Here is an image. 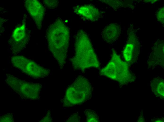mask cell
<instances>
[{
	"label": "cell",
	"instance_id": "1",
	"mask_svg": "<svg viewBox=\"0 0 164 122\" xmlns=\"http://www.w3.org/2000/svg\"><path fill=\"white\" fill-rule=\"evenodd\" d=\"M45 36L48 49L62 69L66 63L70 37L69 29L58 18L49 26Z\"/></svg>",
	"mask_w": 164,
	"mask_h": 122
},
{
	"label": "cell",
	"instance_id": "2",
	"mask_svg": "<svg viewBox=\"0 0 164 122\" xmlns=\"http://www.w3.org/2000/svg\"><path fill=\"white\" fill-rule=\"evenodd\" d=\"M75 53L70 59L74 71L82 72L91 68L99 69L100 64L90 40L82 30L77 32L75 37Z\"/></svg>",
	"mask_w": 164,
	"mask_h": 122
},
{
	"label": "cell",
	"instance_id": "3",
	"mask_svg": "<svg viewBox=\"0 0 164 122\" xmlns=\"http://www.w3.org/2000/svg\"><path fill=\"white\" fill-rule=\"evenodd\" d=\"M93 88L87 78L78 76L66 89L62 100L65 108L81 104L91 97Z\"/></svg>",
	"mask_w": 164,
	"mask_h": 122
},
{
	"label": "cell",
	"instance_id": "4",
	"mask_svg": "<svg viewBox=\"0 0 164 122\" xmlns=\"http://www.w3.org/2000/svg\"><path fill=\"white\" fill-rule=\"evenodd\" d=\"M111 59L107 65L100 69L99 74L115 80L121 85L134 80L135 76L129 70V64L123 61L113 49Z\"/></svg>",
	"mask_w": 164,
	"mask_h": 122
},
{
	"label": "cell",
	"instance_id": "5",
	"mask_svg": "<svg viewBox=\"0 0 164 122\" xmlns=\"http://www.w3.org/2000/svg\"><path fill=\"white\" fill-rule=\"evenodd\" d=\"M6 81L13 90L23 99L34 100L39 99L42 85L40 84L29 82L6 74Z\"/></svg>",
	"mask_w": 164,
	"mask_h": 122
},
{
	"label": "cell",
	"instance_id": "6",
	"mask_svg": "<svg viewBox=\"0 0 164 122\" xmlns=\"http://www.w3.org/2000/svg\"><path fill=\"white\" fill-rule=\"evenodd\" d=\"M11 62L13 67L33 78H44L50 73L49 69L23 56H12Z\"/></svg>",
	"mask_w": 164,
	"mask_h": 122
},
{
	"label": "cell",
	"instance_id": "7",
	"mask_svg": "<svg viewBox=\"0 0 164 122\" xmlns=\"http://www.w3.org/2000/svg\"><path fill=\"white\" fill-rule=\"evenodd\" d=\"M15 27L9 40L10 49L12 53L16 55L26 47L29 40L30 31L26 27V19Z\"/></svg>",
	"mask_w": 164,
	"mask_h": 122
},
{
	"label": "cell",
	"instance_id": "8",
	"mask_svg": "<svg viewBox=\"0 0 164 122\" xmlns=\"http://www.w3.org/2000/svg\"><path fill=\"white\" fill-rule=\"evenodd\" d=\"M133 31L129 33L127 42L123 51L124 59L129 64L136 62L140 54L139 42L136 34Z\"/></svg>",
	"mask_w": 164,
	"mask_h": 122
},
{
	"label": "cell",
	"instance_id": "9",
	"mask_svg": "<svg viewBox=\"0 0 164 122\" xmlns=\"http://www.w3.org/2000/svg\"><path fill=\"white\" fill-rule=\"evenodd\" d=\"M25 7L39 29H40L45 14L42 5L37 0H25Z\"/></svg>",
	"mask_w": 164,
	"mask_h": 122
},
{
	"label": "cell",
	"instance_id": "10",
	"mask_svg": "<svg viewBox=\"0 0 164 122\" xmlns=\"http://www.w3.org/2000/svg\"><path fill=\"white\" fill-rule=\"evenodd\" d=\"M164 41L158 40L153 44L147 62L148 67L153 69L157 66L164 67Z\"/></svg>",
	"mask_w": 164,
	"mask_h": 122
},
{
	"label": "cell",
	"instance_id": "11",
	"mask_svg": "<svg viewBox=\"0 0 164 122\" xmlns=\"http://www.w3.org/2000/svg\"><path fill=\"white\" fill-rule=\"evenodd\" d=\"M74 11L79 15L92 22L98 21L103 16L101 11L94 6L91 4L77 6Z\"/></svg>",
	"mask_w": 164,
	"mask_h": 122
},
{
	"label": "cell",
	"instance_id": "12",
	"mask_svg": "<svg viewBox=\"0 0 164 122\" xmlns=\"http://www.w3.org/2000/svg\"><path fill=\"white\" fill-rule=\"evenodd\" d=\"M121 31V28L119 24L112 23L106 26L102 30L101 35L106 42L111 44L118 39Z\"/></svg>",
	"mask_w": 164,
	"mask_h": 122
},
{
	"label": "cell",
	"instance_id": "13",
	"mask_svg": "<svg viewBox=\"0 0 164 122\" xmlns=\"http://www.w3.org/2000/svg\"><path fill=\"white\" fill-rule=\"evenodd\" d=\"M86 116V122H99V118L98 115L93 110L87 109L84 111Z\"/></svg>",
	"mask_w": 164,
	"mask_h": 122
},
{
	"label": "cell",
	"instance_id": "14",
	"mask_svg": "<svg viewBox=\"0 0 164 122\" xmlns=\"http://www.w3.org/2000/svg\"><path fill=\"white\" fill-rule=\"evenodd\" d=\"M101 1L108 4L113 9H116L123 6L124 5L123 1L121 0H100Z\"/></svg>",
	"mask_w": 164,
	"mask_h": 122
},
{
	"label": "cell",
	"instance_id": "15",
	"mask_svg": "<svg viewBox=\"0 0 164 122\" xmlns=\"http://www.w3.org/2000/svg\"><path fill=\"white\" fill-rule=\"evenodd\" d=\"M43 3L46 7L50 9H54L58 5V1L57 0H44Z\"/></svg>",
	"mask_w": 164,
	"mask_h": 122
},
{
	"label": "cell",
	"instance_id": "16",
	"mask_svg": "<svg viewBox=\"0 0 164 122\" xmlns=\"http://www.w3.org/2000/svg\"><path fill=\"white\" fill-rule=\"evenodd\" d=\"M0 122H15L12 113H8L0 117Z\"/></svg>",
	"mask_w": 164,
	"mask_h": 122
},
{
	"label": "cell",
	"instance_id": "17",
	"mask_svg": "<svg viewBox=\"0 0 164 122\" xmlns=\"http://www.w3.org/2000/svg\"><path fill=\"white\" fill-rule=\"evenodd\" d=\"M81 119V116L79 114L78 112L73 114L67 119L66 122H80Z\"/></svg>",
	"mask_w": 164,
	"mask_h": 122
},
{
	"label": "cell",
	"instance_id": "18",
	"mask_svg": "<svg viewBox=\"0 0 164 122\" xmlns=\"http://www.w3.org/2000/svg\"><path fill=\"white\" fill-rule=\"evenodd\" d=\"M156 18L157 20L162 23H164V8H161L156 12Z\"/></svg>",
	"mask_w": 164,
	"mask_h": 122
},
{
	"label": "cell",
	"instance_id": "19",
	"mask_svg": "<svg viewBox=\"0 0 164 122\" xmlns=\"http://www.w3.org/2000/svg\"><path fill=\"white\" fill-rule=\"evenodd\" d=\"M52 118L51 116V111L49 110L45 115L40 120L39 122H52Z\"/></svg>",
	"mask_w": 164,
	"mask_h": 122
}]
</instances>
